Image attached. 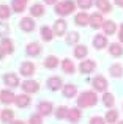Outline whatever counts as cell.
<instances>
[{
  "label": "cell",
  "mask_w": 123,
  "mask_h": 124,
  "mask_svg": "<svg viewBox=\"0 0 123 124\" xmlns=\"http://www.w3.org/2000/svg\"><path fill=\"white\" fill-rule=\"evenodd\" d=\"M96 102H98V96H96L95 91H84L77 97V107H80V108L93 107V105H96Z\"/></svg>",
  "instance_id": "obj_1"
},
{
  "label": "cell",
  "mask_w": 123,
  "mask_h": 124,
  "mask_svg": "<svg viewBox=\"0 0 123 124\" xmlns=\"http://www.w3.org/2000/svg\"><path fill=\"white\" fill-rule=\"evenodd\" d=\"M76 9V3L73 0H63V2L55 5V13L59 16H68Z\"/></svg>",
  "instance_id": "obj_2"
},
{
  "label": "cell",
  "mask_w": 123,
  "mask_h": 124,
  "mask_svg": "<svg viewBox=\"0 0 123 124\" xmlns=\"http://www.w3.org/2000/svg\"><path fill=\"white\" fill-rule=\"evenodd\" d=\"M19 27H21L22 31H25V33H30V31L35 30V21L33 17H22L21 21H19Z\"/></svg>",
  "instance_id": "obj_3"
},
{
  "label": "cell",
  "mask_w": 123,
  "mask_h": 124,
  "mask_svg": "<svg viewBox=\"0 0 123 124\" xmlns=\"http://www.w3.org/2000/svg\"><path fill=\"white\" fill-rule=\"evenodd\" d=\"M92 85H93V88H95V91L106 93V90H107V80H106L103 76H96L95 79L92 80Z\"/></svg>",
  "instance_id": "obj_4"
},
{
  "label": "cell",
  "mask_w": 123,
  "mask_h": 124,
  "mask_svg": "<svg viewBox=\"0 0 123 124\" xmlns=\"http://www.w3.org/2000/svg\"><path fill=\"white\" fill-rule=\"evenodd\" d=\"M52 31L57 36H63V35L66 33V21H65V19H57V21L54 22Z\"/></svg>",
  "instance_id": "obj_5"
},
{
  "label": "cell",
  "mask_w": 123,
  "mask_h": 124,
  "mask_svg": "<svg viewBox=\"0 0 123 124\" xmlns=\"http://www.w3.org/2000/svg\"><path fill=\"white\" fill-rule=\"evenodd\" d=\"M47 88H49L51 91H57V90H60V88H63V82H62V77H57V76H54V77H49L47 79Z\"/></svg>",
  "instance_id": "obj_6"
},
{
  "label": "cell",
  "mask_w": 123,
  "mask_h": 124,
  "mask_svg": "<svg viewBox=\"0 0 123 124\" xmlns=\"http://www.w3.org/2000/svg\"><path fill=\"white\" fill-rule=\"evenodd\" d=\"M21 86L25 93H36V91L40 90V83H38L36 80H25V82L21 83Z\"/></svg>",
  "instance_id": "obj_7"
},
{
  "label": "cell",
  "mask_w": 123,
  "mask_h": 124,
  "mask_svg": "<svg viewBox=\"0 0 123 124\" xmlns=\"http://www.w3.org/2000/svg\"><path fill=\"white\" fill-rule=\"evenodd\" d=\"M96 68V63L93 60H82V63L79 64V71L82 74H90L93 72V69Z\"/></svg>",
  "instance_id": "obj_8"
},
{
  "label": "cell",
  "mask_w": 123,
  "mask_h": 124,
  "mask_svg": "<svg viewBox=\"0 0 123 124\" xmlns=\"http://www.w3.org/2000/svg\"><path fill=\"white\" fill-rule=\"evenodd\" d=\"M74 22H76V25H79V27H85V25L90 24V16L87 14L85 11H80L74 16Z\"/></svg>",
  "instance_id": "obj_9"
},
{
  "label": "cell",
  "mask_w": 123,
  "mask_h": 124,
  "mask_svg": "<svg viewBox=\"0 0 123 124\" xmlns=\"http://www.w3.org/2000/svg\"><path fill=\"white\" fill-rule=\"evenodd\" d=\"M19 72L22 74L24 77H30L35 74V64L32 63V61H24V63L21 64V71Z\"/></svg>",
  "instance_id": "obj_10"
},
{
  "label": "cell",
  "mask_w": 123,
  "mask_h": 124,
  "mask_svg": "<svg viewBox=\"0 0 123 124\" xmlns=\"http://www.w3.org/2000/svg\"><path fill=\"white\" fill-rule=\"evenodd\" d=\"M0 101L8 105V104L16 102V96H14V93L9 91V90H2V91H0Z\"/></svg>",
  "instance_id": "obj_11"
},
{
  "label": "cell",
  "mask_w": 123,
  "mask_h": 124,
  "mask_svg": "<svg viewBox=\"0 0 123 124\" xmlns=\"http://www.w3.org/2000/svg\"><path fill=\"white\" fill-rule=\"evenodd\" d=\"M104 22L106 21L103 19V14H101V13H93V14L90 16V25H92L93 28H101Z\"/></svg>",
  "instance_id": "obj_12"
},
{
  "label": "cell",
  "mask_w": 123,
  "mask_h": 124,
  "mask_svg": "<svg viewBox=\"0 0 123 124\" xmlns=\"http://www.w3.org/2000/svg\"><path fill=\"white\" fill-rule=\"evenodd\" d=\"M3 82H5V85H8V86L14 88V86H19V79L18 76H16L14 72H8L3 76Z\"/></svg>",
  "instance_id": "obj_13"
},
{
  "label": "cell",
  "mask_w": 123,
  "mask_h": 124,
  "mask_svg": "<svg viewBox=\"0 0 123 124\" xmlns=\"http://www.w3.org/2000/svg\"><path fill=\"white\" fill-rule=\"evenodd\" d=\"M40 33H41V39H43V41H46V42L52 41V38L55 36V35H54V31H52V28H51V27H47V25H43V27H41Z\"/></svg>",
  "instance_id": "obj_14"
},
{
  "label": "cell",
  "mask_w": 123,
  "mask_h": 124,
  "mask_svg": "<svg viewBox=\"0 0 123 124\" xmlns=\"http://www.w3.org/2000/svg\"><path fill=\"white\" fill-rule=\"evenodd\" d=\"M38 110H40V115L41 116H47V115H51L52 113V104L51 102H47V101H43V102H40L38 104Z\"/></svg>",
  "instance_id": "obj_15"
},
{
  "label": "cell",
  "mask_w": 123,
  "mask_h": 124,
  "mask_svg": "<svg viewBox=\"0 0 123 124\" xmlns=\"http://www.w3.org/2000/svg\"><path fill=\"white\" fill-rule=\"evenodd\" d=\"M76 94H77V88H76V85H73V83L63 85V96L66 97V99H71V97H74Z\"/></svg>",
  "instance_id": "obj_16"
},
{
  "label": "cell",
  "mask_w": 123,
  "mask_h": 124,
  "mask_svg": "<svg viewBox=\"0 0 123 124\" xmlns=\"http://www.w3.org/2000/svg\"><path fill=\"white\" fill-rule=\"evenodd\" d=\"M44 6L41 5V3H35V5L30 6V16L32 17H41V16L44 14Z\"/></svg>",
  "instance_id": "obj_17"
},
{
  "label": "cell",
  "mask_w": 123,
  "mask_h": 124,
  "mask_svg": "<svg viewBox=\"0 0 123 124\" xmlns=\"http://www.w3.org/2000/svg\"><path fill=\"white\" fill-rule=\"evenodd\" d=\"M103 30H104V35L111 36V35H114L115 31H117V24H115L114 21H106L104 24H103Z\"/></svg>",
  "instance_id": "obj_18"
},
{
  "label": "cell",
  "mask_w": 123,
  "mask_h": 124,
  "mask_svg": "<svg viewBox=\"0 0 123 124\" xmlns=\"http://www.w3.org/2000/svg\"><path fill=\"white\" fill-rule=\"evenodd\" d=\"M41 54V46L38 42H30L27 46V55L28 57H38Z\"/></svg>",
  "instance_id": "obj_19"
},
{
  "label": "cell",
  "mask_w": 123,
  "mask_h": 124,
  "mask_svg": "<svg viewBox=\"0 0 123 124\" xmlns=\"http://www.w3.org/2000/svg\"><path fill=\"white\" fill-rule=\"evenodd\" d=\"M95 5L98 6V9L101 13H111L112 11V5L109 0H95Z\"/></svg>",
  "instance_id": "obj_20"
},
{
  "label": "cell",
  "mask_w": 123,
  "mask_h": 124,
  "mask_svg": "<svg viewBox=\"0 0 123 124\" xmlns=\"http://www.w3.org/2000/svg\"><path fill=\"white\" fill-rule=\"evenodd\" d=\"M93 46H95L96 49H104L106 46H107V38H106V35H95V38H93Z\"/></svg>",
  "instance_id": "obj_21"
},
{
  "label": "cell",
  "mask_w": 123,
  "mask_h": 124,
  "mask_svg": "<svg viewBox=\"0 0 123 124\" xmlns=\"http://www.w3.org/2000/svg\"><path fill=\"white\" fill-rule=\"evenodd\" d=\"M16 105L21 107V108H25V107L30 105V97H28V94H19V96H16Z\"/></svg>",
  "instance_id": "obj_22"
},
{
  "label": "cell",
  "mask_w": 123,
  "mask_h": 124,
  "mask_svg": "<svg viewBox=\"0 0 123 124\" xmlns=\"http://www.w3.org/2000/svg\"><path fill=\"white\" fill-rule=\"evenodd\" d=\"M0 47H2L3 52H5V54H8V55L14 52V46H13V41L9 39V38H3L2 42H0Z\"/></svg>",
  "instance_id": "obj_23"
},
{
  "label": "cell",
  "mask_w": 123,
  "mask_h": 124,
  "mask_svg": "<svg viewBox=\"0 0 123 124\" xmlns=\"http://www.w3.org/2000/svg\"><path fill=\"white\" fill-rule=\"evenodd\" d=\"M27 2H28V0H13V2H11L13 11H16V13L25 11V8H27Z\"/></svg>",
  "instance_id": "obj_24"
},
{
  "label": "cell",
  "mask_w": 123,
  "mask_h": 124,
  "mask_svg": "<svg viewBox=\"0 0 123 124\" xmlns=\"http://www.w3.org/2000/svg\"><path fill=\"white\" fill-rule=\"evenodd\" d=\"M109 54L112 55V57H122L123 55V47L118 42H112V44H109Z\"/></svg>",
  "instance_id": "obj_25"
},
{
  "label": "cell",
  "mask_w": 123,
  "mask_h": 124,
  "mask_svg": "<svg viewBox=\"0 0 123 124\" xmlns=\"http://www.w3.org/2000/svg\"><path fill=\"white\" fill-rule=\"evenodd\" d=\"M87 55H88V49L85 47V46H76V47H74V57L76 58H79V60H82V58H85Z\"/></svg>",
  "instance_id": "obj_26"
},
{
  "label": "cell",
  "mask_w": 123,
  "mask_h": 124,
  "mask_svg": "<svg viewBox=\"0 0 123 124\" xmlns=\"http://www.w3.org/2000/svg\"><path fill=\"white\" fill-rule=\"evenodd\" d=\"M80 116H82V112L79 108H70V113H68V121L70 123H79Z\"/></svg>",
  "instance_id": "obj_27"
},
{
  "label": "cell",
  "mask_w": 123,
  "mask_h": 124,
  "mask_svg": "<svg viewBox=\"0 0 123 124\" xmlns=\"http://www.w3.org/2000/svg\"><path fill=\"white\" fill-rule=\"evenodd\" d=\"M57 64H59V58L54 55L44 58V68H47V69H54V68H57Z\"/></svg>",
  "instance_id": "obj_28"
},
{
  "label": "cell",
  "mask_w": 123,
  "mask_h": 124,
  "mask_svg": "<svg viewBox=\"0 0 123 124\" xmlns=\"http://www.w3.org/2000/svg\"><path fill=\"white\" fill-rule=\"evenodd\" d=\"M62 68H63V71L66 74H74V71H76V66H74V63L70 60V58H65V60H63Z\"/></svg>",
  "instance_id": "obj_29"
},
{
  "label": "cell",
  "mask_w": 123,
  "mask_h": 124,
  "mask_svg": "<svg viewBox=\"0 0 123 124\" xmlns=\"http://www.w3.org/2000/svg\"><path fill=\"white\" fill-rule=\"evenodd\" d=\"M106 123H109V124H117L118 123V112L117 110H107V113H106Z\"/></svg>",
  "instance_id": "obj_30"
},
{
  "label": "cell",
  "mask_w": 123,
  "mask_h": 124,
  "mask_svg": "<svg viewBox=\"0 0 123 124\" xmlns=\"http://www.w3.org/2000/svg\"><path fill=\"white\" fill-rule=\"evenodd\" d=\"M0 118H2L3 123H13L14 121V113H13V110L6 108V110H2V113H0Z\"/></svg>",
  "instance_id": "obj_31"
},
{
  "label": "cell",
  "mask_w": 123,
  "mask_h": 124,
  "mask_svg": "<svg viewBox=\"0 0 123 124\" xmlns=\"http://www.w3.org/2000/svg\"><path fill=\"white\" fill-rule=\"evenodd\" d=\"M68 113H70V108L65 105H60L59 108L55 110V116L57 119H68Z\"/></svg>",
  "instance_id": "obj_32"
},
{
  "label": "cell",
  "mask_w": 123,
  "mask_h": 124,
  "mask_svg": "<svg viewBox=\"0 0 123 124\" xmlns=\"http://www.w3.org/2000/svg\"><path fill=\"white\" fill-rule=\"evenodd\" d=\"M109 72H111L112 77H122L123 76V68H122V64H118V63L112 64V66L109 68Z\"/></svg>",
  "instance_id": "obj_33"
},
{
  "label": "cell",
  "mask_w": 123,
  "mask_h": 124,
  "mask_svg": "<svg viewBox=\"0 0 123 124\" xmlns=\"http://www.w3.org/2000/svg\"><path fill=\"white\" fill-rule=\"evenodd\" d=\"M103 102H104V105H106V107L112 108V107L115 105V97H114V94H111V93H104V96H103Z\"/></svg>",
  "instance_id": "obj_34"
},
{
  "label": "cell",
  "mask_w": 123,
  "mask_h": 124,
  "mask_svg": "<svg viewBox=\"0 0 123 124\" xmlns=\"http://www.w3.org/2000/svg\"><path fill=\"white\" fill-rule=\"evenodd\" d=\"M11 16V8L6 5H0V19H8Z\"/></svg>",
  "instance_id": "obj_35"
},
{
  "label": "cell",
  "mask_w": 123,
  "mask_h": 124,
  "mask_svg": "<svg viewBox=\"0 0 123 124\" xmlns=\"http://www.w3.org/2000/svg\"><path fill=\"white\" fill-rule=\"evenodd\" d=\"M77 41H79V33L77 31H71L66 36V44H76Z\"/></svg>",
  "instance_id": "obj_36"
},
{
  "label": "cell",
  "mask_w": 123,
  "mask_h": 124,
  "mask_svg": "<svg viewBox=\"0 0 123 124\" xmlns=\"http://www.w3.org/2000/svg\"><path fill=\"white\" fill-rule=\"evenodd\" d=\"M76 5L79 6L80 9H88L90 6L93 5V0H77V2H76Z\"/></svg>",
  "instance_id": "obj_37"
},
{
  "label": "cell",
  "mask_w": 123,
  "mask_h": 124,
  "mask_svg": "<svg viewBox=\"0 0 123 124\" xmlns=\"http://www.w3.org/2000/svg\"><path fill=\"white\" fill-rule=\"evenodd\" d=\"M43 123V118H41V115L38 113V115H32L30 119H28V124H41Z\"/></svg>",
  "instance_id": "obj_38"
},
{
  "label": "cell",
  "mask_w": 123,
  "mask_h": 124,
  "mask_svg": "<svg viewBox=\"0 0 123 124\" xmlns=\"http://www.w3.org/2000/svg\"><path fill=\"white\" fill-rule=\"evenodd\" d=\"M8 31H9V27H8V24H5V22H0V36L6 35Z\"/></svg>",
  "instance_id": "obj_39"
},
{
  "label": "cell",
  "mask_w": 123,
  "mask_h": 124,
  "mask_svg": "<svg viewBox=\"0 0 123 124\" xmlns=\"http://www.w3.org/2000/svg\"><path fill=\"white\" fill-rule=\"evenodd\" d=\"M90 124H106V119L101 118V116H93L90 119Z\"/></svg>",
  "instance_id": "obj_40"
},
{
  "label": "cell",
  "mask_w": 123,
  "mask_h": 124,
  "mask_svg": "<svg viewBox=\"0 0 123 124\" xmlns=\"http://www.w3.org/2000/svg\"><path fill=\"white\" fill-rule=\"evenodd\" d=\"M118 39H120V42H123V24L120 25V30H118Z\"/></svg>",
  "instance_id": "obj_41"
},
{
  "label": "cell",
  "mask_w": 123,
  "mask_h": 124,
  "mask_svg": "<svg viewBox=\"0 0 123 124\" xmlns=\"http://www.w3.org/2000/svg\"><path fill=\"white\" fill-rule=\"evenodd\" d=\"M44 3H46V5H55L57 0H44Z\"/></svg>",
  "instance_id": "obj_42"
},
{
  "label": "cell",
  "mask_w": 123,
  "mask_h": 124,
  "mask_svg": "<svg viewBox=\"0 0 123 124\" xmlns=\"http://www.w3.org/2000/svg\"><path fill=\"white\" fill-rule=\"evenodd\" d=\"M114 2H115V3H117V5H118V6H123V0H114Z\"/></svg>",
  "instance_id": "obj_43"
},
{
  "label": "cell",
  "mask_w": 123,
  "mask_h": 124,
  "mask_svg": "<svg viewBox=\"0 0 123 124\" xmlns=\"http://www.w3.org/2000/svg\"><path fill=\"white\" fill-rule=\"evenodd\" d=\"M9 124H25L24 121H21V119H19V121H13V123H9Z\"/></svg>",
  "instance_id": "obj_44"
},
{
  "label": "cell",
  "mask_w": 123,
  "mask_h": 124,
  "mask_svg": "<svg viewBox=\"0 0 123 124\" xmlns=\"http://www.w3.org/2000/svg\"><path fill=\"white\" fill-rule=\"evenodd\" d=\"M3 57H5V52H3V49L0 47V58H3Z\"/></svg>",
  "instance_id": "obj_45"
},
{
  "label": "cell",
  "mask_w": 123,
  "mask_h": 124,
  "mask_svg": "<svg viewBox=\"0 0 123 124\" xmlns=\"http://www.w3.org/2000/svg\"><path fill=\"white\" fill-rule=\"evenodd\" d=\"M117 124H123V121H120V123H117Z\"/></svg>",
  "instance_id": "obj_46"
}]
</instances>
